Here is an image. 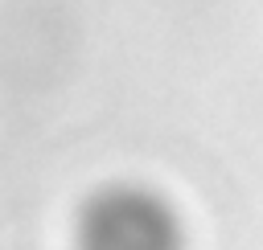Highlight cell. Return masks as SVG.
I'll list each match as a JSON object with an SVG mask.
<instances>
[{
  "label": "cell",
  "instance_id": "obj_1",
  "mask_svg": "<svg viewBox=\"0 0 263 250\" xmlns=\"http://www.w3.org/2000/svg\"><path fill=\"white\" fill-rule=\"evenodd\" d=\"M78 250H185L181 217L164 197L136 184L95 193L74 230Z\"/></svg>",
  "mask_w": 263,
  "mask_h": 250
}]
</instances>
